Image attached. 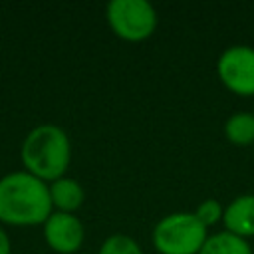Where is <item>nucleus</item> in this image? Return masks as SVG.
Wrapping results in <instances>:
<instances>
[{
  "mask_svg": "<svg viewBox=\"0 0 254 254\" xmlns=\"http://www.w3.org/2000/svg\"><path fill=\"white\" fill-rule=\"evenodd\" d=\"M22 163L24 171L44 183L65 177L71 163V141L67 133L54 123L34 127L22 143Z\"/></svg>",
  "mask_w": 254,
  "mask_h": 254,
  "instance_id": "f03ea898",
  "label": "nucleus"
},
{
  "mask_svg": "<svg viewBox=\"0 0 254 254\" xmlns=\"http://www.w3.org/2000/svg\"><path fill=\"white\" fill-rule=\"evenodd\" d=\"M224 135L236 147H248L254 143V113L234 111L224 121Z\"/></svg>",
  "mask_w": 254,
  "mask_h": 254,
  "instance_id": "9d476101",
  "label": "nucleus"
},
{
  "mask_svg": "<svg viewBox=\"0 0 254 254\" xmlns=\"http://www.w3.org/2000/svg\"><path fill=\"white\" fill-rule=\"evenodd\" d=\"M111 32L125 42H143L153 36L159 14L149 0H111L105 6Z\"/></svg>",
  "mask_w": 254,
  "mask_h": 254,
  "instance_id": "20e7f679",
  "label": "nucleus"
},
{
  "mask_svg": "<svg viewBox=\"0 0 254 254\" xmlns=\"http://www.w3.org/2000/svg\"><path fill=\"white\" fill-rule=\"evenodd\" d=\"M42 226H44V238L48 246L60 254H71L79 250L83 244L85 228L75 214L54 210Z\"/></svg>",
  "mask_w": 254,
  "mask_h": 254,
  "instance_id": "423d86ee",
  "label": "nucleus"
},
{
  "mask_svg": "<svg viewBox=\"0 0 254 254\" xmlns=\"http://www.w3.org/2000/svg\"><path fill=\"white\" fill-rule=\"evenodd\" d=\"M198 254H254L246 238L236 236L228 230H218L208 234Z\"/></svg>",
  "mask_w": 254,
  "mask_h": 254,
  "instance_id": "1a4fd4ad",
  "label": "nucleus"
},
{
  "mask_svg": "<svg viewBox=\"0 0 254 254\" xmlns=\"http://www.w3.org/2000/svg\"><path fill=\"white\" fill-rule=\"evenodd\" d=\"M0 254H12V244L6 234V230L0 226Z\"/></svg>",
  "mask_w": 254,
  "mask_h": 254,
  "instance_id": "ddd939ff",
  "label": "nucleus"
},
{
  "mask_svg": "<svg viewBox=\"0 0 254 254\" xmlns=\"http://www.w3.org/2000/svg\"><path fill=\"white\" fill-rule=\"evenodd\" d=\"M194 216L206 228H210V226H214V224H218L222 220V216H224V204L218 198H204V200L198 202V206L194 210Z\"/></svg>",
  "mask_w": 254,
  "mask_h": 254,
  "instance_id": "f8f14e48",
  "label": "nucleus"
},
{
  "mask_svg": "<svg viewBox=\"0 0 254 254\" xmlns=\"http://www.w3.org/2000/svg\"><path fill=\"white\" fill-rule=\"evenodd\" d=\"M208 238V228L194 212H171L153 226L151 240L159 254H198Z\"/></svg>",
  "mask_w": 254,
  "mask_h": 254,
  "instance_id": "7ed1b4c3",
  "label": "nucleus"
},
{
  "mask_svg": "<svg viewBox=\"0 0 254 254\" xmlns=\"http://www.w3.org/2000/svg\"><path fill=\"white\" fill-rule=\"evenodd\" d=\"M216 75L220 83L240 95H254V46L248 44H232L224 48L216 60Z\"/></svg>",
  "mask_w": 254,
  "mask_h": 254,
  "instance_id": "39448f33",
  "label": "nucleus"
},
{
  "mask_svg": "<svg viewBox=\"0 0 254 254\" xmlns=\"http://www.w3.org/2000/svg\"><path fill=\"white\" fill-rule=\"evenodd\" d=\"M52 212L48 183L28 171H14L0 179V222L36 226L44 224Z\"/></svg>",
  "mask_w": 254,
  "mask_h": 254,
  "instance_id": "f257e3e1",
  "label": "nucleus"
},
{
  "mask_svg": "<svg viewBox=\"0 0 254 254\" xmlns=\"http://www.w3.org/2000/svg\"><path fill=\"white\" fill-rule=\"evenodd\" d=\"M224 230L250 238L254 236V192H244L234 196L228 204H224Z\"/></svg>",
  "mask_w": 254,
  "mask_h": 254,
  "instance_id": "0eeeda50",
  "label": "nucleus"
},
{
  "mask_svg": "<svg viewBox=\"0 0 254 254\" xmlns=\"http://www.w3.org/2000/svg\"><path fill=\"white\" fill-rule=\"evenodd\" d=\"M48 189H50L52 208H56L58 212L75 214V210H79V206L85 200V190H83L81 183L71 177H60V179L52 181L48 185Z\"/></svg>",
  "mask_w": 254,
  "mask_h": 254,
  "instance_id": "6e6552de",
  "label": "nucleus"
},
{
  "mask_svg": "<svg viewBox=\"0 0 254 254\" xmlns=\"http://www.w3.org/2000/svg\"><path fill=\"white\" fill-rule=\"evenodd\" d=\"M97 254H145V252L133 236L123 234V232H115V234H109L101 242Z\"/></svg>",
  "mask_w": 254,
  "mask_h": 254,
  "instance_id": "9b49d317",
  "label": "nucleus"
}]
</instances>
